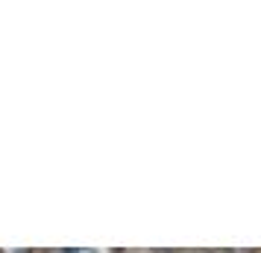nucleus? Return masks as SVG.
Listing matches in <instances>:
<instances>
[{"instance_id":"nucleus-1","label":"nucleus","mask_w":261,"mask_h":253,"mask_svg":"<svg viewBox=\"0 0 261 253\" xmlns=\"http://www.w3.org/2000/svg\"><path fill=\"white\" fill-rule=\"evenodd\" d=\"M59 253H97V250H85V247H76V250H59Z\"/></svg>"},{"instance_id":"nucleus-2","label":"nucleus","mask_w":261,"mask_h":253,"mask_svg":"<svg viewBox=\"0 0 261 253\" xmlns=\"http://www.w3.org/2000/svg\"><path fill=\"white\" fill-rule=\"evenodd\" d=\"M24 253H30V250H24Z\"/></svg>"}]
</instances>
